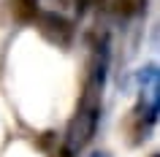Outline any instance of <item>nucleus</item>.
<instances>
[{
  "instance_id": "f257e3e1",
  "label": "nucleus",
  "mask_w": 160,
  "mask_h": 157,
  "mask_svg": "<svg viewBox=\"0 0 160 157\" xmlns=\"http://www.w3.org/2000/svg\"><path fill=\"white\" fill-rule=\"evenodd\" d=\"M98 119H101V108L98 103L92 100V92L84 98V103L79 106V114L71 119L68 125V138H65V146L79 152V149H84L90 141H92L95 130H98Z\"/></svg>"
},
{
  "instance_id": "f03ea898",
  "label": "nucleus",
  "mask_w": 160,
  "mask_h": 157,
  "mask_svg": "<svg viewBox=\"0 0 160 157\" xmlns=\"http://www.w3.org/2000/svg\"><path fill=\"white\" fill-rule=\"evenodd\" d=\"M35 27H38V33H41L49 43H57V46H68L71 38H73V25H71V19H65L62 14H57V11H38Z\"/></svg>"
},
{
  "instance_id": "7ed1b4c3",
  "label": "nucleus",
  "mask_w": 160,
  "mask_h": 157,
  "mask_svg": "<svg viewBox=\"0 0 160 157\" xmlns=\"http://www.w3.org/2000/svg\"><path fill=\"white\" fill-rule=\"evenodd\" d=\"M109 38L103 35L101 43L95 46V60H92V81H90V92L101 95L103 84H106V73H109Z\"/></svg>"
},
{
  "instance_id": "20e7f679",
  "label": "nucleus",
  "mask_w": 160,
  "mask_h": 157,
  "mask_svg": "<svg viewBox=\"0 0 160 157\" xmlns=\"http://www.w3.org/2000/svg\"><path fill=\"white\" fill-rule=\"evenodd\" d=\"M38 3L35 0H17V6H14V17L19 19V22H35V17H38Z\"/></svg>"
},
{
  "instance_id": "39448f33",
  "label": "nucleus",
  "mask_w": 160,
  "mask_h": 157,
  "mask_svg": "<svg viewBox=\"0 0 160 157\" xmlns=\"http://www.w3.org/2000/svg\"><path fill=\"white\" fill-rule=\"evenodd\" d=\"M114 3L122 17H138L147 11V0H114Z\"/></svg>"
},
{
  "instance_id": "423d86ee",
  "label": "nucleus",
  "mask_w": 160,
  "mask_h": 157,
  "mask_svg": "<svg viewBox=\"0 0 160 157\" xmlns=\"http://www.w3.org/2000/svg\"><path fill=\"white\" fill-rule=\"evenodd\" d=\"M136 81H138V87H152V84H158V65L152 62V65H147V68H141L138 73H136Z\"/></svg>"
},
{
  "instance_id": "0eeeda50",
  "label": "nucleus",
  "mask_w": 160,
  "mask_h": 157,
  "mask_svg": "<svg viewBox=\"0 0 160 157\" xmlns=\"http://www.w3.org/2000/svg\"><path fill=\"white\" fill-rule=\"evenodd\" d=\"M73 3H76V11H79V17H82V14L87 11V6H90V0H73Z\"/></svg>"
},
{
  "instance_id": "6e6552de",
  "label": "nucleus",
  "mask_w": 160,
  "mask_h": 157,
  "mask_svg": "<svg viewBox=\"0 0 160 157\" xmlns=\"http://www.w3.org/2000/svg\"><path fill=\"white\" fill-rule=\"evenodd\" d=\"M73 155H76L73 149H68V146H62V149H60V152H57V155H54V157H73Z\"/></svg>"
},
{
  "instance_id": "1a4fd4ad",
  "label": "nucleus",
  "mask_w": 160,
  "mask_h": 157,
  "mask_svg": "<svg viewBox=\"0 0 160 157\" xmlns=\"http://www.w3.org/2000/svg\"><path fill=\"white\" fill-rule=\"evenodd\" d=\"M90 157H111V155H109V152H92Z\"/></svg>"
},
{
  "instance_id": "9d476101",
  "label": "nucleus",
  "mask_w": 160,
  "mask_h": 157,
  "mask_svg": "<svg viewBox=\"0 0 160 157\" xmlns=\"http://www.w3.org/2000/svg\"><path fill=\"white\" fill-rule=\"evenodd\" d=\"M155 157H158V155H155Z\"/></svg>"
}]
</instances>
